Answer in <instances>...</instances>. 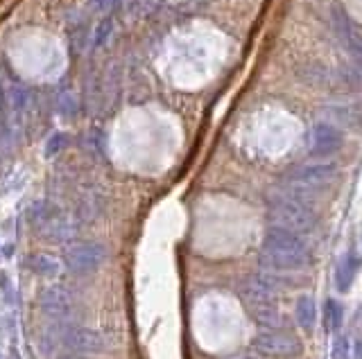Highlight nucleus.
<instances>
[{"label":"nucleus","instance_id":"f257e3e1","mask_svg":"<svg viewBox=\"0 0 362 359\" xmlns=\"http://www.w3.org/2000/svg\"><path fill=\"white\" fill-rule=\"evenodd\" d=\"M12 68L32 82L55 80L66 68V50L52 34L43 30H23L10 43Z\"/></svg>","mask_w":362,"mask_h":359},{"label":"nucleus","instance_id":"f03ea898","mask_svg":"<svg viewBox=\"0 0 362 359\" xmlns=\"http://www.w3.org/2000/svg\"><path fill=\"white\" fill-rule=\"evenodd\" d=\"M310 262V253L299 235L272 229L260 246V264L272 271H302Z\"/></svg>","mask_w":362,"mask_h":359},{"label":"nucleus","instance_id":"7ed1b4c3","mask_svg":"<svg viewBox=\"0 0 362 359\" xmlns=\"http://www.w3.org/2000/svg\"><path fill=\"white\" fill-rule=\"evenodd\" d=\"M269 220L274 222V229H283L288 233H310L317 226V215L315 210L299 201L295 197L276 199L272 208H269Z\"/></svg>","mask_w":362,"mask_h":359},{"label":"nucleus","instance_id":"20e7f679","mask_svg":"<svg viewBox=\"0 0 362 359\" xmlns=\"http://www.w3.org/2000/svg\"><path fill=\"white\" fill-rule=\"evenodd\" d=\"M52 334L61 346L73 350V353H82V355H91V353H100V350L106 348L104 337L98 330H91V327H82V325H73V323H61L59 327L52 330Z\"/></svg>","mask_w":362,"mask_h":359},{"label":"nucleus","instance_id":"39448f33","mask_svg":"<svg viewBox=\"0 0 362 359\" xmlns=\"http://www.w3.org/2000/svg\"><path fill=\"white\" fill-rule=\"evenodd\" d=\"M251 348L263 357H279V359L297 357V355H302V350H304L299 337H295V334L286 332V330H267V332L256 334L251 341Z\"/></svg>","mask_w":362,"mask_h":359},{"label":"nucleus","instance_id":"423d86ee","mask_svg":"<svg viewBox=\"0 0 362 359\" xmlns=\"http://www.w3.org/2000/svg\"><path fill=\"white\" fill-rule=\"evenodd\" d=\"M106 260V248L98 242H80V244H71L64 253V262L68 271L73 274H93Z\"/></svg>","mask_w":362,"mask_h":359},{"label":"nucleus","instance_id":"0eeeda50","mask_svg":"<svg viewBox=\"0 0 362 359\" xmlns=\"http://www.w3.org/2000/svg\"><path fill=\"white\" fill-rule=\"evenodd\" d=\"M337 174L335 163H313V165H302L295 172H290L288 183L292 188H302V190H315V188H324L326 183H330Z\"/></svg>","mask_w":362,"mask_h":359},{"label":"nucleus","instance_id":"6e6552de","mask_svg":"<svg viewBox=\"0 0 362 359\" xmlns=\"http://www.w3.org/2000/svg\"><path fill=\"white\" fill-rule=\"evenodd\" d=\"M38 305H41V312L45 316L66 321L68 314H71L75 308V296L68 287L48 285V287H43L41 296H38Z\"/></svg>","mask_w":362,"mask_h":359},{"label":"nucleus","instance_id":"1a4fd4ad","mask_svg":"<svg viewBox=\"0 0 362 359\" xmlns=\"http://www.w3.org/2000/svg\"><path fill=\"white\" fill-rule=\"evenodd\" d=\"M310 147H313V154H317V156L335 154L342 147V134L335 127H330V124L321 122L313 129Z\"/></svg>","mask_w":362,"mask_h":359},{"label":"nucleus","instance_id":"9d476101","mask_svg":"<svg viewBox=\"0 0 362 359\" xmlns=\"http://www.w3.org/2000/svg\"><path fill=\"white\" fill-rule=\"evenodd\" d=\"M253 321L267 330H283L286 327V316L274 308V303H263V305H249Z\"/></svg>","mask_w":362,"mask_h":359},{"label":"nucleus","instance_id":"9b49d317","mask_svg":"<svg viewBox=\"0 0 362 359\" xmlns=\"http://www.w3.org/2000/svg\"><path fill=\"white\" fill-rule=\"evenodd\" d=\"M30 269L41 278H55L59 274V260L48 253H36L30 257Z\"/></svg>","mask_w":362,"mask_h":359},{"label":"nucleus","instance_id":"f8f14e48","mask_svg":"<svg viewBox=\"0 0 362 359\" xmlns=\"http://www.w3.org/2000/svg\"><path fill=\"white\" fill-rule=\"evenodd\" d=\"M360 267V262H358V257L356 255H346L344 260L340 262V267H337V287L340 290H349V285L353 283V278H356V271Z\"/></svg>","mask_w":362,"mask_h":359},{"label":"nucleus","instance_id":"ddd939ff","mask_svg":"<svg viewBox=\"0 0 362 359\" xmlns=\"http://www.w3.org/2000/svg\"><path fill=\"white\" fill-rule=\"evenodd\" d=\"M315 319H317V312H315V301L310 296H302L297 301V321L304 330H313Z\"/></svg>","mask_w":362,"mask_h":359},{"label":"nucleus","instance_id":"4468645a","mask_svg":"<svg viewBox=\"0 0 362 359\" xmlns=\"http://www.w3.org/2000/svg\"><path fill=\"white\" fill-rule=\"evenodd\" d=\"M342 323V305L333 299L324 303V327L328 332H335Z\"/></svg>","mask_w":362,"mask_h":359},{"label":"nucleus","instance_id":"2eb2a0df","mask_svg":"<svg viewBox=\"0 0 362 359\" xmlns=\"http://www.w3.org/2000/svg\"><path fill=\"white\" fill-rule=\"evenodd\" d=\"M349 45H351V50L362 59V32H358V30H349Z\"/></svg>","mask_w":362,"mask_h":359},{"label":"nucleus","instance_id":"dca6fc26","mask_svg":"<svg viewBox=\"0 0 362 359\" xmlns=\"http://www.w3.org/2000/svg\"><path fill=\"white\" fill-rule=\"evenodd\" d=\"M333 355H335V359H349V341H346V339H337Z\"/></svg>","mask_w":362,"mask_h":359},{"label":"nucleus","instance_id":"f3484780","mask_svg":"<svg viewBox=\"0 0 362 359\" xmlns=\"http://www.w3.org/2000/svg\"><path fill=\"white\" fill-rule=\"evenodd\" d=\"M231 359H251V357H247V355H236V357H231Z\"/></svg>","mask_w":362,"mask_h":359}]
</instances>
